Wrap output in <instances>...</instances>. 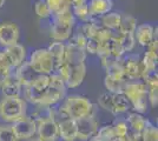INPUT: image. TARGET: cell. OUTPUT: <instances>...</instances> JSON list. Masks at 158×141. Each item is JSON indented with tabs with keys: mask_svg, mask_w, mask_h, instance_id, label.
Here are the masks:
<instances>
[{
	"mask_svg": "<svg viewBox=\"0 0 158 141\" xmlns=\"http://www.w3.org/2000/svg\"><path fill=\"white\" fill-rule=\"evenodd\" d=\"M60 105L65 109L67 116L76 121L96 113V107L91 100L79 94L66 95Z\"/></svg>",
	"mask_w": 158,
	"mask_h": 141,
	"instance_id": "cell-1",
	"label": "cell"
},
{
	"mask_svg": "<svg viewBox=\"0 0 158 141\" xmlns=\"http://www.w3.org/2000/svg\"><path fill=\"white\" fill-rule=\"evenodd\" d=\"M123 94L130 101L133 112L144 114L149 111L150 104L148 100V88L142 80H129L124 87Z\"/></svg>",
	"mask_w": 158,
	"mask_h": 141,
	"instance_id": "cell-2",
	"label": "cell"
},
{
	"mask_svg": "<svg viewBox=\"0 0 158 141\" xmlns=\"http://www.w3.org/2000/svg\"><path fill=\"white\" fill-rule=\"evenodd\" d=\"M26 111L27 102L21 96H4L0 101V120L4 123H13L26 115Z\"/></svg>",
	"mask_w": 158,
	"mask_h": 141,
	"instance_id": "cell-3",
	"label": "cell"
},
{
	"mask_svg": "<svg viewBox=\"0 0 158 141\" xmlns=\"http://www.w3.org/2000/svg\"><path fill=\"white\" fill-rule=\"evenodd\" d=\"M28 64L38 74L50 75L54 72V60L47 47L34 49L30 54Z\"/></svg>",
	"mask_w": 158,
	"mask_h": 141,
	"instance_id": "cell-4",
	"label": "cell"
},
{
	"mask_svg": "<svg viewBox=\"0 0 158 141\" xmlns=\"http://www.w3.org/2000/svg\"><path fill=\"white\" fill-rule=\"evenodd\" d=\"M11 126L19 141L31 139L37 134V123L28 115H24L23 118L14 121L13 123H11Z\"/></svg>",
	"mask_w": 158,
	"mask_h": 141,
	"instance_id": "cell-5",
	"label": "cell"
},
{
	"mask_svg": "<svg viewBox=\"0 0 158 141\" xmlns=\"http://www.w3.org/2000/svg\"><path fill=\"white\" fill-rule=\"evenodd\" d=\"M20 38V29L18 25L12 21L0 22V46L6 48L18 44Z\"/></svg>",
	"mask_w": 158,
	"mask_h": 141,
	"instance_id": "cell-6",
	"label": "cell"
},
{
	"mask_svg": "<svg viewBox=\"0 0 158 141\" xmlns=\"http://www.w3.org/2000/svg\"><path fill=\"white\" fill-rule=\"evenodd\" d=\"M123 71L127 80H140L145 69L138 55H124Z\"/></svg>",
	"mask_w": 158,
	"mask_h": 141,
	"instance_id": "cell-7",
	"label": "cell"
},
{
	"mask_svg": "<svg viewBox=\"0 0 158 141\" xmlns=\"http://www.w3.org/2000/svg\"><path fill=\"white\" fill-rule=\"evenodd\" d=\"M99 122L94 115H89L77 120V140L89 141L97 133Z\"/></svg>",
	"mask_w": 158,
	"mask_h": 141,
	"instance_id": "cell-8",
	"label": "cell"
},
{
	"mask_svg": "<svg viewBox=\"0 0 158 141\" xmlns=\"http://www.w3.org/2000/svg\"><path fill=\"white\" fill-rule=\"evenodd\" d=\"M74 26L73 24H67V22H61L58 20L51 21L50 26V38L52 41H60V42H66L71 39L73 32H74Z\"/></svg>",
	"mask_w": 158,
	"mask_h": 141,
	"instance_id": "cell-9",
	"label": "cell"
},
{
	"mask_svg": "<svg viewBox=\"0 0 158 141\" xmlns=\"http://www.w3.org/2000/svg\"><path fill=\"white\" fill-rule=\"evenodd\" d=\"M157 26H152L150 24H140L137 25L136 31H135V39L136 44H138L139 46L146 47L151 41L157 39Z\"/></svg>",
	"mask_w": 158,
	"mask_h": 141,
	"instance_id": "cell-10",
	"label": "cell"
},
{
	"mask_svg": "<svg viewBox=\"0 0 158 141\" xmlns=\"http://www.w3.org/2000/svg\"><path fill=\"white\" fill-rule=\"evenodd\" d=\"M37 136L43 141H57L59 139L58 122L50 119L37 125Z\"/></svg>",
	"mask_w": 158,
	"mask_h": 141,
	"instance_id": "cell-11",
	"label": "cell"
},
{
	"mask_svg": "<svg viewBox=\"0 0 158 141\" xmlns=\"http://www.w3.org/2000/svg\"><path fill=\"white\" fill-rule=\"evenodd\" d=\"M69 68H70V74H69V79L66 81V87L67 88L79 87L83 84V81L85 80L86 64L85 62L73 64V65H69Z\"/></svg>",
	"mask_w": 158,
	"mask_h": 141,
	"instance_id": "cell-12",
	"label": "cell"
},
{
	"mask_svg": "<svg viewBox=\"0 0 158 141\" xmlns=\"http://www.w3.org/2000/svg\"><path fill=\"white\" fill-rule=\"evenodd\" d=\"M4 52L6 54L7 59L10 61L11 66L14 68H17L18 66H20L23 62L26 61V48L23 46L21 44H14L12 46L6 47L4 48Z\"/></svg>",
	"mask_w": 158,
	"mask_h": 141,
	"instance_id": "cell-13",
	"label": "cell"
},
{
	"mask_svg": "<svg viewBox=\"0 0 158 141\" xmlns=\"http://www.w3.org/2000/svg\"><path fill=\"white\" fill-rule=\"evenodd\" d=\"M23 88L24 87L21 86L18 78L15 76L14 71L7 76L6 79L4 80V82L1 84V86H0L1 93L6 98H8V96H21Z\"/></svg>",
	"mask_w": 158,
	"mask_h": 141,
	"instance_id": "cell-14",
	"label": "cell"
},
{
	"mask_svg": "<svg viewBox=\"0 0 158 141\" xmlns=\"http://www.w3.org/2000/svg\"><path fill=\"white\" fill-rule=\"evenodd\" d=\"M59 139L63 141H76L77 140V121L66 118L58 121Z\"/></svg>",
	"mask_w": 158,
	"mask_h": 141,
	"instance_id": "cell-15",
	"label": "cell"
},
{
	"mask_svg": "<svg viewBox=\"0 0 158 141\" xmlns=\"http://www.w3.org/2000/svg\"><path fill=\"white\" fill-rule=\"evenodd\" d=\"M14 74L18 78V80L20 81V84H21L23 87L31 86L33 81L35 80V78L38 76V73L30 66L28 61H25L20 66L14 68Z\"/></svg>",
	"mask_w": 158,
	"mask_h": 141,
	"instance_id": "cell-16",
	"label": "cell"
},
{
	"mask_svg": "<svg viewBox=\"0 0 158 141\" xmlns=\"http://www.w3.org/2000/svg\"><path fill=\"white\" fill-rule=\"evenodd\" d=\"M87 6L91 18H99L113 10L112 0H87Z\"/></svg>",
	"mask_w": 158,
	"mask_h": 141,
	"instance_id": "cell-17",
	"label": "cell"
},
{
	"mask_svg": "<svg viewBox=\"0 0 158 141\" xmlns=\"http://www.w3.org/2000/svg\"><path fill=\"white\" fill-rule=\"evenodd\" d=\"M86 52L84 49L79 48L76 45H73L72 42L67 41L66 42L65 48V62L69 65L73 64H80V62H85L86 60Z\"/></svg>",
	"mask_w": 158,
	"mask_h": 141,
	"instance_id": "cell-18",
	"label": "cell"
},
{
	"mask_svg": "<svg viewBox=\"0 0 158 141\" xmlns=\"http://www.w3.org/2000/svg\"><path fill=\"white\" fill-rule=\"evenodd\" d=\"M148 122H149V119L145 118L144 114H140L137 112L129 113L127 118H126V123L129 126V129L132 132H136V133H140L148 125Z\"/></svg>",
	"mask_w": 158,
	"mask_h": 141,
	"instance_id": "cell-19",
	"label": "cell"
},
{
	"mask_svg": "<svg viewBox=\"0 0 158 141\" xmlns=\"http://www.w3.org/2000/svg\"><path fill=\"white\" fill-rule=\"evenodd\" d=\"M65 48L66 44L60 42V41H52L47 46V49L50 51L53 60H54V69L56 67H58L60 64L65 62Z\"/></svg>",
	"mask_w": 158,
	"mask_h": 141,
	"instance_id": "cell-20",
	"label": "cell"
},
{
	"mask_svg": "<svg viewBox=\"0 0 158 141\" xmlns=\"http://www.w3.org/2000/svg\"><path fill=\"white\" fill-rule=\"evenodd\" d=\"M98 20L104 28H107L110 31H117L120 20H122V13L116 12V11H110L109 13L99 17Z\"/></svg>",
	"mask_w": 158,
	"mask_h": 141,
	"instance_id": "cell-21",
	"label": "cell"
},
{
	"mask_svg": "<svg viewBox=\"0 0 158 141\" xmlns=\"http://www.w3.org/2000/svg\"><path fill=\"white\" fill-rule=\"evenodd\" d=\"M35 109L30 115L33 119V121L38 125L40 122H44L50 119H54V106L47 107V106H35Z\"/></svg>",
	"mask_w": 158,
	"mask_h": 141,
	"instance_id": "cell-22",
	"label": "cell"
},
{
	"mask_svg": "<svg viewBox=\"0 0 158 141\" xmlns=\"http://www.w3.org/2000/svg\"><path fill=\"white\" fill-rule=\"evenodd\" d=\"M112 102H113L116 116L119 114H123V113H126L131 109L130 101L127 100V98L123 93L112 94Z\"/></svg>",
	"mask_w": 158,
	"mask_h": 141,
	"instance_id": "cell-23",
	"label": "cell"
},
{
	"mask_svg": "<svg viewBox=\"0 0 158 141\" xmlns=\"http://www.w3.org/2000/svg\"><path fill=\"white\" fill-rule=\"evenodd\" d=\"M127 80H122V79H116L106 74L104 78V86L107 89V92L111 94L123 93L124 87H125Z\"/></svg>",
	"mask_w": 158,
	"mask_h": 141,
	"instance_id": "cell-24",
	"label": "cell"
},
{
	"mask_svg": "<svg viewBox=\"0 0 158 141\" xmlns=\"http://www.w3.org/2000/svg\"><path fill=\"white\" fill-rule=\"evenodd\" d=\"M137 27V19L130 14H122V20L119 24L118 31L120 34H133Z\"/></svg>",
	"mask_w": 158,
	"mask_h": 141,
	"instance_id": "cell-25",
	"label": "cell"
},
{
	"mask_svg": "<svg viewBox=\"0 0 158 141\" xmlns=\"http://www.w3.org/2000/svg\"><path fill=\"white\" fill-rule=\"evenodd\" d=\"M142 65L144 67L145 72H151V71H157L158 65V52H153L151 49H148L144 52L143 58L140 59Z\"/></svg>",
	"mask_w": 158,
	"mask_h": 141,
	"instance_id": "cell-26",
	"label": "cell"
},
{
	"mask_svg": "<svg viewBox=\"0 0 158 141\" xmlns=\"http://www.w3.org/2000/svg\"><path fill=\"white\" fill-rule=\"evenodd\" d=\"M72 12L76 20H80L81 22H87V21H90L92 19L91 15H90V12H89L87 2L72 5Z\"/></svg>",
	"mask_w": 158,
	"mask_h": 141,
	"instance_id": "cell-27",
	"label": "cell"
},
{
	"mask_svg": "<svg viewBox=\"0 0 158 141\" xmlns=\"http://www.w3.org/2000/svg\"><path fill=\"white\" fill-rule=\"evenodd\" d=\"M51 19L61 21V22H67V24H73V25H76V21H77L74 15H73L72 6H66L65 8L59 11L58 13L53 14Z\"/></svg>",
	"mask_w": 158,
	"mask_h": 141,
	"instance_id": "cell-28",
	"label": "cell"
},
{
	"mask_svg": "<svg viewBox=\"0 0 158 141\" xmlns=\"http://www.w3.org/2000/svg\"><path fill=\"white\" fill-rule=\"evenodd\" d=\"M13 71H14L13 67L11 66V64H10V61L7 59L5 52L4 51H0V86L4 82V80Z\"/></svg>",
	"mask_w": 158,
	"mask_h": 141,
	"instance_id": "cell-29",
	"label": "cell"
},
{
	"mask_svg": "<svg viewBox=\"0 0 158 141\" xmlns=\"http://www.w3.org/2000/svg\"><path fill=\"white\" fill-rule=\"evenodd\" d=\"M142 141H158V128L149 120L148 125L140 132Z\"/></svg>",
	"mask_w": 158,
	"mask_h": 141,
	"instance_id": "cell-30",
	"label": "cell"
},
{
	"mask_svg": "<svg viewBox=\"0 0 158 141\" xmlns=\"http://www.w3.org/2000/svg\"><path fill=\"white\" fill-rule=\"evenodd\" d=\"M98 106L100 108H103L104 111L111 113L112 115L116 116L114 113V108H113V102H112V94L106 92V93L100 94L98 96Z\"/></svg>",
	"mask_w": 158,
	"mask_h": 141,
	"instance_id": "cell-31",
	"label": "cell"
},
{
	"mask_svg": "<svg viewBox=\"0 0 158 141\" xmlns=\"http://www.w3.org/2000/svg\"><path fill=\"white\" fill-rule=\"evenodd\" d=\"M33 7H34L35 14L39 17L40 19H51L52 13H51V11H50V8L47 6L45 0H37L34 2Z\"/></svg>",
	"mask_w": 158,
	"mask_h": 141,
	"instance_id": "cell-32",
	"label": "cell"
},
{
	"mask_svg": "<svg viewBox=\"0 0 158 141\" xmlns=\"http://www.w3.org/2000/svg\"><path fill=\"white\" fill-rule=\"evenodd\" d=\"M0 141H19L14 134L11 123H0Z\"/></svg>",
	"mask_w": 158,
	"mask_h": 141,
	"instance_id": "cell-33",
	"label": "cell"
},
{
	"mask_svg": "<svg viewBox=\"0 0 158 141\" xmlns=\"http://www.w3.org/2000/svg\"><path fill=\"white\" fill-rule=\"evenodd\" d=\"M119 42L123 47L125 54L131 52L136 46V39L133 34H120L119 33Z\"/></svg>",
	"mask_w": 158,
	"mask_h": 141,
	"instance_id": "cell-34",
	"label": "cell"
},
{
	"mask_svg": "<svg viewBox=\"0 0 158 141\" xmlns=\"http://www.w3.org/2000/svg\"><path fill=\"white\" fill-rule=\"evenodd\" d=\"M50 85V75L47 74H38V76L35 78V80L32 82V85L30 87L34 88L37 91H44Z\"/></svg>",
	"mask_w": 158,
	"mask_h": 141,
	"instance_id": "cell-35",
	"label": "cell"
},
{
	"mask_svg": "<svg viewBox=\"0 0 158 141\" xmlns=\"http://www.w3.org/2000/svg\"><path fill=\"white\" fill-rule=\"evenodd\" d=\"M112 128L116 136H126L127 133L130 132L129 126L126 123V120H122V119H117L112 123Z\"/></svg>",
	"mask_w": 158,
	"mask_h": 141,
	"instance_id": "cell-36",
	"label": "cell"
},
{
	"mask_svg": "<svg viewBox=\"0 0 158 141\" xmlns=\"http://www.w3.org/2000/svg\"><path fill=\"white\" fill-rule=\"evenodd\" d=\"M69 41H70V42H72L73 45H76L77 47H79V48H81V49H84V51H85L87 38H86L85 35L81 33L80 31H78V32H73L72 37H71V39H70Z\"/></svg>",
	"mask_w": 158,
	"mask_h": 141,
	"instance_id": "cell-37",
	"label": "cell"
},
{
	"mask_svg": "<svg viewBox=\"0 0 158 141\" xmlns=\"http://www.w3.org/2000/svg\"><path fill=\"white\" fill-rule=\"evenodd\" d=\"M45 1H46L47 6L50 8L52 15L58 13L59 11H61L63 8H65L66 6H70V5L66 4L65 0H45Z\"/></svg>",
	"mask_w": 158,
	"mask_h": 141,
	"instance_id": "cell-38",
	"label": "cell"
},
{
	"mask_svg": "<svg viewBox=\"0 0 158 141\" xmlns=\"http://www.w3.org/2000/svg\"><path fill=\"white\" fill-rule=\"evenodd\" d=\"M148 100L150 104V107L156 108L158 105V87L148 88Z\"/></svg>",
	"mask_w": 158,
	"mask_h": 141,
	"instance_id": "cell-39",
	"label": "cell"
},
{
	"mask_svg": "<svg viewBox=\"0 0 158 141\" xmlns=\"http://www.w3.org/2000/svg\"><path fill=\"white\" fill-rule=\"evenodd\" d=\"M110 46H111V41H98V48H97V55L99 58L105 57L110 54Z\"/></svg>",
	"mask_w": 158,
	"mask_h": 141,
	"instance_id": "cell-40",
	"label": "cell"
},
{
	"mask_svg": "<svg viewBox=\"0 0 158 141\" xmlns=\"http://www.w3.org/2000/svg\"><path fill=\"white\" fill-rule=\"evenodd\" d=\"M116 61H117V58H114V57H112L111 54H109V55H105V57L100 58V65H102V67L104 68L105 71H107L109 68L112 67L116 64Z\"/></svg>",
	"mask_w": 158,
	"mask_h": 141,
	"instance_id": "cell-41",
	"label": "cell"
},
{
	"mask_svg": "<svg viewBox=\"0 0 158 141\" xmlns=\"http://www.w3.org/2000/svg\"><path fill=\"white\" fill-rule=\"evenodd\" d=\"M97 48H98V40L94 38H89L86 41L85 52L86 54H96L97 53Z\"/></svg>",
	"mask_w": 158,
	"mask_h": 141,
	"instance_id": "cell-42",
	"label": "cell"
},
{
	"mask_svg": "<svg viewBox=\"0 0 158 141\" xmlns=\"http://www.w3.org/2000/svg\"><path fill=\"white\" fill-rule=\"evenodd\" d=\"M89 141H111V140H109V139H106V138H104V136L99 135L98 133H96V134L93 135Z\"/></svg>",
	"mask_w": 158,
	"mask_h": 141,
	"instance_id": "cell-43",
	"label": "cell"
},
{
	"mask_svg": "<svg viewBox=\"0 0 158 141\" xmlns=\"http://www.w3.org/2000/svg\"><path fill=\"white\" fill-rule=\"evenodd\" d=\"M111 141H127V140H126V136H114Z\"/></svg>",
	"mask_w": 158,
	"mask_h": 141,
	"instance_id": "cell-44",
	"label": "cell"
},
{
	"mask_svg": "<svg viewBox=\"0 0 158 141\" xmlns=\"http://www.w3.org/2000/svg\"><path fill=\"white\" fill-rule=\"evenodd\" d=\"M83 2H87V0H72V5H78V4H83Z\"/></svg>",
	"mask_w": 158,
	"mask_h": 141,
	"instance_id": "cell-45",
	"label": "cell"
},
{
	"mask_svg": "<svg viewBox=\"0 0 158 141\" xmlns=\"http://www.w3.org/2000/svg\"><path fill=\"white\" fill-rule=\"evenodd\" d=\"M25 141H43L41 139H39L38 136H33V138H31V139H27V140Z\"/></svg>",
	"mask_w": 158,
	"mask_h": 141,
	"instance_id": "cell-46",
	"label": "cell"
},
{
	"mask_svg": "<svg viewBox=\"0 0 158 141\" xmlns=\"http://www.w3.org/2000/svg\"><path fill=\"white\" fill-rule=\"evenodd\" d=\"M4 4H5V0H0V8L4 6Z\"/></svg>",
	"mask_w": 158,
	"mask_h": 141,
	"instance_id": "cell-47",
	"label": "cell"
}]
</instances>
